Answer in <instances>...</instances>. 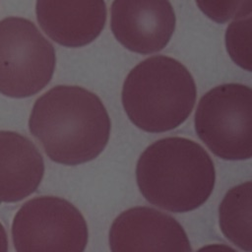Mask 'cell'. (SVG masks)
<instances>
[{
	"label": "cell",
	"mask_w": 252,
	"mask_h": 252,
	"mask_svg": "<svg viewBox=\"0 0 252 252\" xmlns=\"http://www.w3.org/2000/svg\"><path fill=\"white\" fill-rule=\"evenodd\" d=\"M29 128L51 160L77 165L101 154L111 123L96 94L78 86H56L35 100Z\"/></svg>",
	"instance_id": "1"
},
{
	"label": "cell",
	"mask_w": 252,
	"mask_h": 252,
	"mask_svg": "<svg viewBox=\"0 0 252 252\" xmlns=\"http://www.w3.org/2000/svg\"><path fill=\"white\" fill-rule=\"evenodd\" d=\"M136 179L148 202L169 212L186 213L209 199L216 171L212 158L198 143L168 137L153 143L142 153Z\"/></svg>",
	"instance_id": "2"
},
{
	"label": "cell",
	"mask_w": 252,
	"mask_h": 252,
	"mask_svg": "<svg viewBox=\"0 0 252 252\" xmlns=\"http://www.w3.org/2000/svg\"><path fill=\"white\" fill-rule=\"evenodd\" d=\"M197 89L189 70L178 60L155 55L137 64L127 75L121 99L130 121L150 133L181 125L195 105Z\"/></svg>",
	"instance_id": "3"
},
{
	"label": "cell",
	"mask_w": 252,
	"mask_h": 252,
	"mask_svg": "<svg viewBox=\"0 0 252 252\" xmlns=\"http://www.w3.org/2000/svg\"><path fill=\"white\" fill-rule=\"evenodd\" d=\"M195 130L217 157L244 160L252 156V91L241 84H223L207 92L195 112Z\"/></svg>",
	"instance_id": "4"
},
{
	"label": "cell",
	"mask_w": 252,
	"mask_h": 252,
	"mask_svg": "<svg viewBox=\"0 0 252 252\" xmlns=\"http://www.w3.org/2000/svg\"><path fill=\"white\" fill-rule=\"evenodd\" d=\"M88 234L81 212L69 201L54 196L29 200L12 223L17 252H82L88 244Z\"/></svg>",
	"instance_id": "5"
},
{
	"label": "cell",
	"mask_w": 252,
	"mask_h": 252,
	"mask_svg": "<svg viewBox=\"0 0 252 252\" xmlns=\"http://www.w3.org/2000/svg\"><path fill=\"white\" fill-rule=\"evenodd\" d=\"M56 63L53 45L31 23L0 32V94L24 98L51 80Z\"/></svg>",
	"instance_id": "6"
},
{
	"label": "cell",
	"mask_w": 252,
	"mask_h": 252,
	"mask_svg": "<svg viewBox=\"0 0 252 252\" xmlns=\"http://www.w3.org/2000/svg\"><path fill=\"white\" fill-rule=\"evenodd\" d=\"M175 26L170 0H113L110 5L112 34L131 52L147 55L162 50Z\"/></svg>",
	"instance_id": "7"
},
{
	"label": "cell",
	"mask_w": 252,
	"mask_h": 252,
	"mask_svg": "<svg viewBox=\"0 0 252 252\" xmlns=\"http://www.w3.org/2000/svg\"><path fill=\"white\" fill-rule=\"evenodd\" d=\"M109 247L113 252L192 251L181 224L149 207L128 209L114 220L109 230Z\"/></svg>",
	"instance_id": "8"
},
{
	"label": "cell",
	"mask_w": 252,
	"mask_h": 252,
	"mask_svg": "<svg viewBox=\"0 0 252 252\" xmlns=\"http://www.w3.org/2000/svg\"><path fill=\"white\" fill-rule=\"evenodd\" d=\"M37 20L56 43L78 48L92 43L104 29V0H38Z\"/></svg>",
	"instance_id": "9"
},
{
	"label": "cell",
	"mask_w": 252,
	"mask_h": 252,
	"mask_svg": "<svg viewBox=\"0 0 252 252\" xmlns=\"http://www.w3.org/2000/svg\"><path fill=\"white\" fill-rule=\"evenodd\" d=\"M44 161L33 143L13 131H0V203H15L39 186Z\"/></svg>",
	"instance_id": "10"
},
{
	"label": "cell",
	"mask_w": 252,
	"mask_h": 252,
	"mask_svg": "<svg viewBox=\"0 0 252 252\" xmlns=\"http://www.w3.org/2000/svg\"><path fill=\"white\" fill-rule=\"evenodd\" d=\"M251 181L229 189L220 208V226L223 235L241 250L252 251Z\"/></svg>",
	"instance_id": "11"
},
{
	"label": "cell",
	"mask_w": 252,
	"mask_h": 252,
	"mask_svg": "<svg viewBox=\"0 0 252 252\" xmlns=\"http://www.w3.org/2000/svg\"><path fill=\"white\" fill-rule=\"evenodd\" d=\"M252 14L234 18L227 26L224 41L231 60L240 68L251 72Z\"/></svg>",
	"instance_id": "12"
},
{
	"label": "cell",
	"mask_w": 252,
	"mask_h": 252,
	"mask_svg": "<svg viewBox=\"0 0 252 252\" xmlns=\"http://www.w3.org/2000/svg\"><path fill=\"white\" fill-rule=\"evenodd\" d=\"M195 3L208 19L217 24L252 14V0H195Z\"/></svg>",
	"instance_id": "13"
},
{
	"label": "cell",
	"mask_w": 252,
	"mask_h": 252,
	"mask_svg": "<svg viewBox=\"0 0 252 252\" xmlns=\"http://www.w3.org/2000/svg\"><path fill=\"white\" fill-rule=\"evenodd\" d=\"M8 251V238H7V233L0 222V252H7Z\"/></svg>",
	"instance_id": "14"
}]
</instances>
